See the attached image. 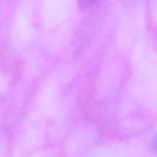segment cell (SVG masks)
Segmentation results:
<instances>
[{"instance_id":"1","label":"cell","mask_w":157,"mask_h":157,"mask_svg":"<svg viewBox=\"0 0 157 157\" xmlns=\"http://www.w3.org/2000/svg\"><path fill=\"white\" fill-rule=\"evenodd\" d=\"M151 150L154 154L157 155V135L152 139L151 142Z\"/></svg>"},{"instance_id":"2","label":"cell","mask_w":157,"mask_h":157,"mask_svg":"<svg viewBox=\"0 0 157 157\" xmlns=\"http://www.w3.org/2000/svg\"><path fill=\"white\" fill-rule=\"evenodd\" d=\"M94 0H78L80 4H82V6H90L94 3Z\"/></svg>"}]
</instances>
